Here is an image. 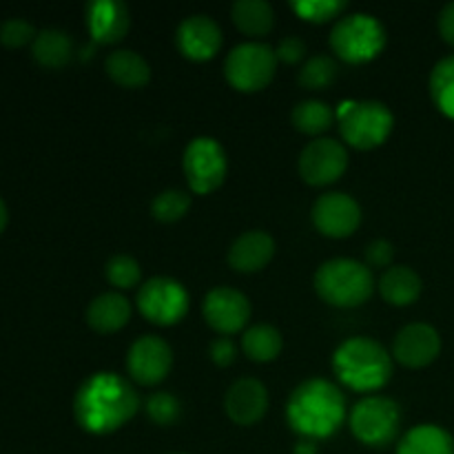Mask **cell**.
<instances>
[{
  "mask_svg": "<svg viewBox=\"0 0 454 454\" xmlns=\"http://www.w3.org/2000/svg\"><path fill=\"white\" fill-rule=\"evenodd\" d=\"M340 133L346 145L357 151H371L384 145L395 127L393 111L380 100L341 102L337 109Z\"/></svg>",
  "mask_w": 454,
  "mask_h": 454,
  "instance_id": "cell-5",
  "label": "cell"
},
{
  "mask_svg": "<svg viewBox=\"0 0 454 454\" xmlns=\"http://www.w3.org/2000/svg\"><path fill=\"white\" fill-rule=\"evenodd\" d=\"M131 304L120 293H102L89 304L87 324L96 333L111 335V333L122 331L131 319Z\"/></svg>",
  "mask_w": 454,
  "mask_h": 454,
  "instance_id": "cell-20",
  "label": "cell"
},
{
  "mask_svg": "<svg viewBox=\"0 0 454 454\" xmlns=\"http://www.w3.org/2000/svg\"><path fill=\"white\" fill-rule=\"evenodd\" d=\"M191 208V195L180 189H167L160 195H155L151 202V215L162 224H173L182 220Z\"/></svg>",
  "mask_w": 454,
  "mask_h": 454,
  "instance_id": "cell-30",
  "label": "cell"
},
{
  "mask_svg": "<svg viewBox=\"0 0 454 454\" xmlns=\"http://www.w3.org/2000/svg\"><path fill=\"white\" fill-rule=\"evenodd\" d=\"M182 168L189 182V189L195 195H208L224 184L229 173V158L226 151L215 137H195L186 145Z\"/></svg>",
  "mask_w": 454,
  "mask_h": 454,
  "instance_id": "cell-9",
  "label": "cell"
},
{
  "mask_svg": "<svg viewBox=\"0 0 454 454\" xmlns=\"http://www.w3.org/2000/svg\"><path fill=\"white\" fill-rule=\"evenodd\" d=\"M333 371L346 388L355 393H375L393 377V357L380 341L353 337L335 350Z\"/></svg>",
  "mask_w": 454,
  "mask_h": 454,
  "instance_id": "cell-3",
  "label": "cell"
},
{
  "mask_svg": "<svg viewBox=\"0 0 454 454\" xmlns=\"http://www.w3.org/2000/svg\"><path fill=\"white\" fill-rule=\"evenodd\" d=\"M346 419L344 393L328 380H306L291 393L286 421L304 439H328Z\"/></svg>",
  "mask_w": 454,
  "mask_h": 454,
  "instance_id": "cell-2",
  "label": "cell"
},
{
  "mask_svg": "<svg viewBox=\"0 0 454 454\" xmlns=\"http://www.w3.org/2000/svg\"><path fill=\"white\" fill-rule=\"evenodd\" d=\"M106 75L122 89H142L151 80V67L131 49H115L105 60Z\"/></svg>",
  "mask_w": 454,
  "mask_h": 454,
  "instance_id": "cell-21",
  "label": "cell"
},
{
  "mask_svg": "<svg viewBox=\"0 0 454 454\" xmlns=\"http://www.w3.org/2000/svg\"><path fill=\"white\" fill-rule=\"evenodd\" d=\"M34 60L44 69H62L74 58V40L67 31L43 29L31 43Z\"/></svg>",
  "mask_w": 454,
  "mask_h": 454,
  "instance_id": "cell-23",
  "label": "cell"
},
{
  "mask_svg": "<svg viewBox=\"0 0 454 454\" xmlns=\"http://www.w3.org/2000/svg\"><path fill=\"white\" fill-rule=\"evenodd\" d=\"M439 34L443 43L454 49V3H448L439 13Z\"/></svg>",
  "mask_w": 454,
  "mask_h": 454,
  "instance_id": "cell-38",
  "label": "cell"
},
{
  "mask_svg": "<svg viewBox=\"0 0 454 454\" xmlns=\"http://www.w3.org/2000/svg\"><path fill=\"white\" fill-rule=\"evenodd\" d=\"M284 348L282 333L270 324H255L242 335V350L251 362L269 364L279 357Z\"/></svg>",
  "mask_w": 454,
  "mask_h": 454,
  "instance_id": "cell-26",
  "label": "cell"
},
{
  "mask_svg": "<svg viewBox=\"0 0 454 454\" xmlns=\"http://www.w3.org/2000/svg\"><path fill=\"white\" fill-rule=\"evenodd\" d=\"M204 322L222 337L238 335L251 319V301L244 293L231 286H217L202 301Z\"/></svg>",
  "mask_w": 454,
  "mask_h": 454,
  "instance_id": "cell-12",
  "label": "cell"
},
{
  "mask_svg": "<svg viewBox=\"0 0 454 454\" xmlns=\"http://www.w3.org/2000/svg\"><path fill=\"white\" fill-rule=\"evenodd\" d=\"M140 411L133 384L115 372H96L80 384L74 399V415L89 434H111L127 426Z\"/></svg>",
  "mask_w": 454,
  "mask_h": 454,
  "instance_id": "cell-1",
  "label": "cell"
},
{
  "mask_svg": "<svg viewBox=\"0 0 454 454\" xmlns=\"http://www.w3.org/2000/svg\"><path fill=\"white\" fill-rule=\"evenodd\" d=\"M7 222H9V211H7V204H4V200L0 198V233H3V231L7 229Z\"/></svg>",
  "mask_w": 454,
  "mask_h": 454,
  "instance_id": "cell-40",
  "label": "cell"
},
{
  "mask_svg": "<svg viewBox=\"0 0 454 454\" xmlns=\"http://www.w3.org/2000/svg\"><path fill=\"white\" fill-rule=\"evenodd\" d=\"M145 411L153 424L162 426V428H168V426H173L177 419H180L182 403L180 399L173 397L171 393H155L146 399Z\"/></svg>",
  "mask_w": 454,
  "mask_h": 454,
  "instance_id": "cell-33",
  "label": "cell"
},
{
  "mask_svg": "<svg viewBox=\"0 0 454 454\" xmlns=\"http://www.w3.org/2000/svg\"><path fill=\"white\" fill-rule=\"evenodd\" d=\"M275 53H278V60L284 62V65H297V62L304 60L306 43L300 35H286V38L279 40Z\"/></svg>",
  "mask_w": 454,
  "mask_h": 454,
  "instance_id": "cell-36",
  "label": "cell"
},
{
  "mask_svg": "<svg viewBox=\"0 0 454 454\" xmlns=\"http://www.w3.org/2000/svg\"><path fill=\"white\" fill-rule=\"evenodd\" d=\"M337 74H340L337 62L331 56L319 53V56L309 58L304 62V67L300 69V75H297V82L304 89H309V91H326L337 80Z\"/></svg>",
  "mask_w": 454,
  "mask_h": 454,
  "instance_id": "cell-29",
  "label": "cell"
},
{
  "mask_svg": "<svg viewBox=\"0 0 454 454\" xmlns=\"http://www.w3.org/2000/svg\"><path fill=\"white\" fill-rule=\"evenodd\" d=\"M231 16L235 27L251 38H264L275 27V12L266 0H238Z\"/></svg>",
  "mask_w": 454,
  "mask_h": 454,
  "instance_id": "cell-25",
  "label": "cell"
},
{
  "mask_svg": "<svg viewBox=\"0 0 454 454\" xmlns=\"http://www.w3.org/2000/svg\"><path fill=\"white\" fill-rule=\"evenodd\" d=\"M278 53L266 43H242L231 49L224 60V75L233 89L257 93L270 84L278 71Z\"/></svg>",
  "mask_w": 454,
  "mask_h": 454,
  "instance_id": "cell-7",
  "label": "cell"
},
{
  "mask_svg": "<svg viewBox=\"0 0 454 454\" xmlns=\"http://www.w3.org/2000/svg\"><path fill=\"white\" fill-rule=\"evenodd\" d=\"M89 34L100 44H118L131 27V13L118 0H98L87 4Z\"/></svg>",
  "mask_w": 454,
  "mask_h": 454,
  "instance_id": "cell-18",
  "label": "cell"
},
{
  "mask_svg": "<svg viewBox=\"0 0 454 454\" xmlns=\"http://www.w3.org/2000/svg\"><path fill=\"white\" fill-rule=\"evenodd\" d=\"M388 35L384 25L371 13H348L331 31V49L348 65H366L384 51Z\"/></svg>",
  "mask_w": 454,
  "mask_h": 454,
  "instance_id": "cell-6",
  "label": "cell"
},
{
  "mask_svg": "<svg viewBox=\"0 0 454 454\" xmlns=\"http://www.w3.org/2000/svg\"><path fill=\"white\" fill-rule=\"evenodd\" d=\"M295 454H317V446L310 439H304V442H300L295 446Z\"/></svg>",
  "mask_w": 454,
  "mask_h": 454,
  "instance_id": "cell-39",
  "label": "cell"
},
{
  "mask_svg": "<svg viewBox=\"0 0 454 454\" xmlns=\"http://www.w3.org/2000/svg\"><path fill=\"white\" fill-rule=\"evenodd\" d=\"M297 168H300V176L306 184H335L348 168V151L341 142L331 140V137H317L304 146Z\"/></svg>",
  "mask_w": 454,
  "mask_h": 454,
  "instance_id": "cell-11",
  "label": "cell"
},
{
  "mask_svg": "<svg viewBox=\"0 0 454 454\" xmlns=\"http://www.w3.org/2000/svg\"><path fill=\"white\" fill-rule=\"evenodd\" d=\"M105 275L109 279L111 286L115 288H133L136 284H140L142 279V269L140 262L133 260L131 255H114L105 266Z\"/></svg>",
  "mask_w": 454,
  "mask_h": 454,
  "instance_id": "cell-32",
  "label": "cell"
},
{
  "mask_svg": "<svg viewBox=\"0 0 454 454\" xmlns=\"http://www.w3.org/2000/svg\"><path fill=\"white\" fill-rule=\"evenodd\" d=\"M269 411V390L260 380H239L226 390L224 412L238 426H255Z\"/></svg>",
  "mask_w": 454,
  "mask_h": 454,
  "instance_id": "cell-17",
  "label": "cell"
},
{
  "mask_svg": "<svg viewBox=\"0 0 454 454\" xmlns=\"http://www.w3.org/2000/svg\"><path fill=\"white\" fill-rule=\"evenodd\" d=\"M380 293L384 301L393 306L415 304L424 291V282L411 266H390L384 270L380 279Z\"/></svg>",
  "mask_w": 454,
  "mask_h": 454,
  "instance_id": "cell-22",
  "label": "cell"
},
{
  "mask_svg": "<svg viewBox=\"0 0 454 454\" xmlns=\"http://www.w3.org/2000/svg\"><path fill=\"white\" fill-rule=\"evenodd\" d=\"M315 291L326 304L337 309H355L371 300L375 279L364 262L335 257L324 262L315 273Z\"/></svg>",
  "mask_w": 454,
  "mask_h": 454,
  "instance_id": "cell-4",
  "label": "cell"
},
{
  "mask_svg": "<svg viewBox=\"0 0 454 454\" xmlns=\"http://www.w3.org/2000/svg\"><path fill=\"white\" fill-rule=\"evenodd\" d=\"M439 353H442V337L430 324H408L393 340V357L412 371L430 366Z\"/></svg>",
  "mask_w": 454,
  "mask_h": 454,
  "instance_id": "cell-16",
  "label": "cell"
},
{
  "mask_svg": "<svg viewBox=\"0 0 454 454\" xmlns=\"http://www.w3.org/2000/svg\"><path fill=\"white\" fill-rule=\"evenodd\" d=\"M364 257H366V266H375V269H388L395 260V247L388 242V239H375L366 247L364 251Z\"/></svg>",
  "mask_w": 454,
  "mask_h": 454,
  "instance_id": "cell-35",
  "label": "cell"
},
{
  "mask_svg": "<svg viewBox=\"0 0 454 454\" xmlns=\"http://www.w3.org/2000/svg\"><path fill=\"white\" fill-rule=\"evenodd\" d=\"M137 310L155 326L180 324L189 313V291L173 278H151L137 291Z\"/></svg>",
  "mask_w": 454,
  "mask_h": 454,
  "instance_id": "cell-10",
  "label": "cell"
},
{
  "mask_svg": "<svg viewBox=\"0 0 454 454\" xmlns=\"http://www.w3.org/2000/svg\"><path fill=\"white\" fill-rule=\"evenodd\" d=\"M430 96L443 115L454 120V56L443 58L430 74Z\"/></svg>",
  "mask_w": 454,
  "mask_h": 454,
  "instance_id": "cell-28",
  "label": "cell"
},
{
  "mask_svg": "<svg viewBox=\"0 0 454 454\" xmlns=\"http://www.w3.org/2000/svg\"><path fill=\"white\" fill-rule=\"evenodd\" d=\"M275 255V239L266 231H247L229 248V264L238 273H257Z\"/></svg>",
  "mask_w": 454,
  "mask_h": 454,
  "instance_id": "cell-19",
  "label": "cell"
},
{
  "mask_svg": "<svg viewBox=\"0 0 454 454\" xmlns=\"http://www.w3.org/2000/svg\"><path fill=\"white\" fill-rule=\"evenodd\" d=\"M35 29L31 22L22 20V18H12V20H4L0 25V43L9 49H20L25 44L34 43L35 40Z\"/></svg>",
  "mask_w": 454,
  "mask_h": 454,
  "instance_id": "cell-34",
  "label": "cell"
},
{
  "mask_svg": "<svg viewBox=\"0 0 454 454\" xmlns=\"http://www.w3.org/2000/svg\"><path fill=\"white\" fill-rule=\"evenodd\" d=\"M173 350L162 337L145 335L131 344L127 353V372L137 386H158L168 377Z\"/></svg>",
  "mask_w": 454,
  "mask_h": 454,
  "instance_id": "cell-13",
  "label": "cell"
},
{
  "mask_svg": "<svg viewBox=\"0 0 454 454\" xmlns=\"http://www.w3.org/2000/svg\"><path fill=\"white\" fill-rule=\"evenodd\" d=\"M224 35H222L220 25L211 16L195 13V16L184 18L177 25L176 44L177 51L193 62H207L220 53Z\"/></svg>",
  "mask_w": 454,
  "mask_h": 454,
  "instance_id": "cell-15",
  "label": "cell"
},
{
  "mask_svg": "<svg viewBox=\"0 0 454 454\" xmlns=\"http://www.w3.org/2000/svg\"><path fill=\"white\" fill-rule=\"evenodd\" d=\"M348 4L341 3V0H293L291 9L306 22H317V25H324V22L340 20L341 13L346 12Z\"/></svg>",
  "mask_w": 454,
  "mask_h": 454,
  "instance_id": "cell-31",
  "label": "cell"
},
{
  "mask_svg": "<svg viewBox=\"0 0 454 454\" xmlns=\"http://www.w3.org/2000/svg\"><path fill=\"white\" fill-rule=\"evenodd\" d=\"M310 217H313L315 229L322 235L344 239L350 238L362 224V208L357 200L335 191V193H324L315 200Z\"/></svg>",
  "mask_w": 454,
  "mask_h": 454,
  "instance_id": "cell-14",
  "label": "cell"
},
{
  "mask_svg": "<svg viewBox=\"0 0 454 454\" xmlns=\"http://www.w3.org/2000/svg\"><path fill=\"white\" fill-rule=\"evenodd\" d=\"M348 424L359 443L371 448H384L397 437L402 411L395 399L371 395L353 408Z\"/></svg>",
  "mask_w": 454,
  "mask_h": 454,
  "instance_id": "cell-8",
  "label": "cell"
},
{
  "mask_svg": "<svg viewBox=\"0 0 454 454\" xmlns=\"http://www.w3.org/2000/svg\"><path fill=\"white\" fill-rule=\"evenodd\" d=\"M337 111L324 100H301L297 102L291 114L293 127L304 136H322L324 131L335 124Z\"/></svg>",
  "mask_w": 454,
  "mask_h": 454,
  "instance_id": "cell-27",
  "label": "cell"
},
{
  "mask_svg": "<svg viewBox=\"0 0 454 454\" xmlns=\"http://www.w3.org/2000/svg\"><path fill=\"white\" fill-rule=\"evenodd\" d=\"M208 357L215 366L226 368L238 359V346L231 341V337H217L211 346H208Z\"/></svg>",
  "mask_w": 454,
  "mask_h": 454,
  "instance_id": "cell-37",
  "label": "cell"
},
{
  "mask_svg": "<svg viewBox=\"0 0 454 454\" xmlns=\"http://www.w3.org/2000/svg\"><path fill=\"white\" fill-rule=\"evenodd\" d=\"M397 454H454V439L439 426H415L402 437Z\"/></svg>",
  "mask_w": 454,
  "mask_h": 454,
  "instance_id": "cell-24",
  "label": "cell"
}]
</instances>
